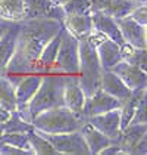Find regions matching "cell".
Returning <instances> with one entry per match:
<instances>
[{
    "instance_id": "4316f807",
    "label": "cell",
    "mask_w": 147,
    "mask_h": 155,
    "mask_svg": "<svg viewBox=\"0 0 147 155\" xmlns=\"http://www.w3.org/2000/svg\"><path fill=\"white\" fill-rule=\"evenodd\" d=\"M28 139H30V143H31V148H33V152L34 154H44V155H58L59 152L56 151V148L52 145V143L40 133L38 130L33 129L28 133Z\"/></svg>"
},
{
    "instance_id": "e0dca14e",
    "label": "cell",
    "mask_w": 147,
    "mask_h": 155,
    "mask_svg": "<svg viewBox=\"0 0 147 155\" xmlns=\"http://www.w3.org/2000/svg\"><path fill=\"white\" fill-rule=\"evenodd\" d=\"M90 15H91V21H93V28L96 31L102 33L103 36H106L110 40H113L119 46L125 45V40H124L122 34H121V30H119L116 21L112 16L100 12V11H91Z\"/></svg>"
},
{
    "instance_id": "1f68e13d",
    "label": "cell",
    "mask_w": 147,
    "mask_h": 155,
    "mask_svg": "<svg viewBox=\"0 0 147 155\" xmlns=\"http://www.w3.org/2000/svg\"><path fill=\"white\" fill-rule=\"evenodd\" d=\"M131 123H147V114H146V96L140 101L138 107L135 109L134 117L131 120Z\"/></svg>"
},
{
    "instance_id": "7a4b0ae2",
    "label": "cell",
    "mask_w": 147,
    "mask_h": 155,
    "mask_svg": "<svg viewBox=\"0 0 147 155\" xmlns=\"http://www.w3.org/2000/svg\"><path fill=\"white\" fill-rule=\"evenodd\" d=\"M66 75L61 72H46L43 75L41 84L38 86L36 95L31 97V101L19 108L18 111L27 121H31L36 115L43 111H47L50 108L65 107L63 104V84Z\"/></svg>"
},
{
    "instance_id": "277c9868",
    "label": "cell",
    "mask_w": 147,
    "mask_h": 155,
    "mask_svg": "<svg viewBox=\"0 0 147 155\" xmlns=\"http://www.w3.org/2000/svg\"><path fill=\"white\" fill-rule=\"evenodd\" d=\"M30 123L34 129L44 133H69L80 130L84 118L66 107H56L40 112Z\"/></svg>"
},
{
    "instance_id": "f1b7e54d",
    "label": "cell",
    "mask_w": 147,
    "mask_h": 155,
    "mask_svg": "<svg viewBox=\"0 0 147 155\" xmlns=\"http://www.w3.org/2000/svg\"><path fill=\"white\" fill-rule=\"evenodd\" d=\"M93 0H69L66 5L62 6L65 15H80V13L91 12Z\"/></svg>"
},
{
    "instance_id": "7402d4cb",
    "label": "cell",
    "mask_w": 147,
    "mask_h": 155,
    "mask_svg": "<svg viewBox=\"0 0 147 155\" xmlns=\"http://www.w3.org/2000/svg\"><path fill=\"white\" fill-rule=\"evenodd\" d=\"M80 133L83 134V137L86 140L90 154H100L106 146H109L112 143L109 137H106L102 131H99L96 127H93L90 123H84L80 129Z\"/></svg>"
},
{
    "instance_id": "4dcf8cb0",
    "label": "cell",
    "mask_w": 147,
    "mask_h": 155,
    "mask_svg": "<svg viewBox=\"0 0 147 155\" xmlns=\"http://www.w3.org/2000/svg\"><path fill=\"white\" fill-rule=\"evenodd\" d=\"M130 16H131L134 21H137L138 24L146 25L147 24V8H146V3L138 5L134 11L130 13Z\"/></svg>"
},
{
    "instance_id": "8992f818",
    "label": "cell",
    "mask_w": 147,
    "mask_h": 155,
    "mask_svg": "<svg viewBox=\"0 0 147 155\" xmlns=\"http://www.w3.org/2000/svg\"><path fill=\"white\" fill-rule=\"evenodd\" d=\"M40 133L56 148V151L59 154H90L87 143L83 134L80 133V130L69 131V133H44V131H40Z\"/></svg>"
},
{
    "instance_id": "83f0119b",
    "label": "cell",
    "mask_w": 147,
    "mask_h": 155,
    "mask_svg": "<svg viewBox=\"0 0 147 155\" xmlns=\"http://www.w3.org/2000/svg\"><path fill=\"white\" fill-rule=\"evenodd\" d=\"M0 143H6V145H11V146H15V148L28 151L30 154H34L33 148H31V143H30V139H28V134L22 133V131L0 133Z\"/></svg>"
},
{
    "instance_id": "ac0fdd59",
    "label": "cell",
    "mask_w": 147,
    "mask_h": 155,
    "mask_svg": "<svg viewBox=\"0 0 147 155\" xmlns=\"http://www.w3.org/2000/svg\"><path fill=\"white\" fill-rule=\"evenodd\" d=\"M18 33H19V22H12L0 36V75H5V71L15 53Z\"/></svg>"
},
{
    "instance_id": "4fadbf2b",
    "label": "cell",
    "mask_w": 147,
    "mask_h": 155,
    "mask_svg": "<svg viewBox=\"0 0 147 155\" xmlns=\"http://www.w3.org/2000/svg\"><path fill=\"white\" fill-rule=\"evenodd\" d=\"M110 71H113L124 83L128 86V89L137 90V89H146L147 86V74L141 68H138L137 65H133L125 59H121L116 65H113L110 68Z\"/></svg>"
},
{
    "instance_id": "5bb4252c",
    "label": "cell",
    "mask_w": 147,
    "mask_h": 155,
    "mask_svg": "<svg viewBox=\"0 0 147 155\" xmlns=\"http://www.w3.org/2000/svg\"><path fill=\"white\" fill-rule=\"evenodd\" d=\"M138 5L141 3L134 0H93L91 11H100L113 19H119L128 16Z\"/></svg>"
},
{
    "instance_id": "6da1fadb",
    "label": "cell",
    "mask_w": 147,
    "mask_h": 155,
    "mask_svg": "<svg viewBox=\"0 0 147 155\" xmlns=\"http://www.w3.org/2000/svg\"><path fill=\"white\" fill-rule=\"evenodd\" d=\"M62 27L58 19H24L19 22L16 49L9 62L5 77L25 75L36 72L41 50Z\"/></svg>"
},
{
    "instance_id": "836d02e7",
    "label": "cell",
    "mask_w": 147,
    "mask_h": 155,
    "mask_svg": "<svg viewBox=\"0 0 147 155\" xmlns=\"http://www.w3.org/2000/svg\"><path fill=\"white\" fill-rule=\"evenodd\" d=\"M50 2H52L53 5H56V6H61V8H62V6H63V5H66L69 0H50Z\"/></svg>"
},
{
    "instance_id": "5b68a950",
    "label": "cell",
    "mask_w": 147,
    "mask_h": 155,
    "mask_svg": "<svg viewBox=\"0 0 147 155\" xmlns=\"http://www.w3.org/2000/svg\"><path fill=\"white\" fill-rule=\"evenodd\" d=\"M80 40L68 33L63 27L61 45L58 49V55L53 64V72H61L65 75H78V64H80Z\"/></svg>"
},
{
    "instance_id": "8fae6325",
    "label": "cell",
    "mask_w": 147,
    "mask_h": 155,
    "mask_svg": "<svg viewBox=\"0 0 147 155\" xmlns=\"http://www.w3.org/2000/svg\"><path fill=\"white\" fill-rule=\"evenodd\" d=\"M119 107H121V101L119 99L108 95L106 92L99 89L91 96L86 97L84 107H83V111H81V117L83 118L84 117L88 118L91 115L102 114V112H106V111H112V109H116Z\"/></svg>"
},
{
    "instance_id": "cb8c5ba5",
    "label": "cell",
    "mask_w": 147,
    "mask_h": 155,
    "mask_svg": "<svg viewBox=\"0 0 147 155\" xmlns=\"http://www.w3.org/2000/svg\"><path fill=\"white\" fill-rule=\"evenodd\" d=\"M0 19L21 22L25 19L24 0H0Z\"/></svg>"
},
{
    "instance_id": "f546056e",
    "label": "cell",
    "mask_w": 147,
    "mask_h": 155,
    "mask_svg": "<svg viewBox=\"0 0 147 155\" xmlns=\"http://www.w3.org/2000/svg\"><path fill=\"white\" fill-rule=\"evenodd\" d=\"M124 59L133 65H137L138 68H141L143 71L147 70V65H146V49H137L134 48Z\"/></svg>"
},
{
    "instance_id": "d6986e66",
    "label": "cell",
    "mask_w": 147,
    "mask_h": 155,
    "mask_svg": "<svg viewBox=\"0 0 147 155\" xmlns=\"http://www.w3.org/2000/svg\"><path fill=\"white\" fill-rule=\"evenodd\" d=\"M62 25L68 33H71L77 40H86L94 31L93 21L90 13H80V15H65Z\"/></svg>"
},
{
    "instance_id": "9a60e30c",
    "label": "cell",
    "mask_w": 147,
    "mask_h": 155,
    "mask_svg": "<svg viewBox=\"0 0 147 155\" xmlns=\"http://www.w3.org/2000/svg\"><path fill=\"white\" fill-rule=\"evenodd\" d=\"M86 102V95L78 83L77 75H66L63 84V104L68 109L81 115V111Z\"/></svg>"
},
{
    "instance_id": "ba28073f",
    "label": "cell",
    "mask_w": 147,
    "mask_h": 155,
    "mask_svg": "<svg viewBox=\"0 0 147 155\" xmlns=\"http://www.w3.org/2000/svg\"><path fill=\"white\" fill-rule=\"evenodd\" d=\"M146 123H130L116 140L124 154H146Z\"/></svg>"
},
{
    "instance_id": "30bf717a",
    "label": "cell",
    "mask_w": 147,
    "mask_h": 155,
    "mask_svg": "<svg viewBox=\"0 0 147 155\" xmlns=\"http://www.w3.org/2000/svg\"><path fill=\"white\" fill-rule=\"evenodd\" d=\"M25 19H58L63 21L65 12L50 0H24Z\"/></svg>"
},
{
    "instance_id": "2e32d148",
    "label": "cell",
    "mask_w": 147,
    "mask_h": 155,
    "mask_svg": "<svg viewBox=\"0 0 147 155\" xmlns=\"http://www.w3.org/2000/svg\"><path fill=\"white\" fill-rule=\"evenodd\" d=\"M43 75L44 74L41 72H30L18 80V83L15 86V97L18 102V109L25 107L31 101V97L36 95L38 86L41 84Z\"/></svg>"
},
{
    "instance_id": "9c48e42d",
    "label": "cell",
    "mask_w": 147,
    "mask_h": 155,
    "mask_svg": "<svg viewBox=\"0 0 147 155\" xmlns=\"http://www.w3.org/2000/svg\"><path fill=\"white\" fill-rule=\"evenodd\" d=\"M87 123H90L93 127H96L99 131H102L106 137H109L112 142H116L121 137V114L119 108L106 111L102 114H96L87 118Z\"/></svg>"
},
{
    "instance_id": "52a82bcc",
    "label": "cell",
    "mask_w": 147,
    "mask_h": 155,
    "mask_svg": "<svg viewBox=\"0 0 147 155\" xmlns=\"http://www.w3.org/2000/svg\"><path fill=\"white\" fill-rule=\"evenodd\" d=\"M88 40L94 45L99 61H100V65H102L103 70H110L113 65H116L119 61L122 59L121 46L118 43H115L113 40L108 38L106 36H103L102 33L94 30L88 36Z\"/></svg>"
},
{
    "instance_id": "7c38bea8",
    "label": "cell",
    "mask_w": 147,
    "mask_h": 155,
    "mask_svg": "<svg viewBox=\"0 0 147 155\" xmlns=\"http://www.w3.org/2000/svg\"><path fill=\"white\" fill-rule=\"evenodd\" d=\"M116 24L121 30L125 43L131 45L133 48L137 49H146L147 48V31L146 25L138 24L137 21H134L130 15L124 16L119 19H115Z\"/></svg>"
},
{
    "instance_id": "ffe728a7",
    "label": "cell",
    "mask_w": 147,
    "mask_h": 155,
    "mask_svg": "<svg viewBox=\"0 0 147 155\" xmlns=\"http://www.w3.org/2000/svg\"><path fill=\"white\" fill-rule=\"evenodd\" d=\"M62 33H63V27L50 38L49 43H47V45L44 46V49L41 50L40 58L37 61L36 72H41V74L52 72V70H53V64H55L56 55H58V49H59V45H61Z\"/></svg>"
},
{
    "instance_id": "3957f363",
    "label": "cell",
    "mask_w": 147,
    "mask_h": 155,
    "mask_svg": "<svg viewBox=\"0 0 147 155\" xmlns=\"http://www.w3.org/2000/svg\"><path fill=\"white\" fill-rule=\"evenodd\" d=\"M80 64H78V83L81 86L86 97L91 96L96 90L100 89L102 72L103 68L100 65L97 52L94 45L86 38L80 40Z\"/></svg>"
},
{
    "instance_id": "484cf974",
    "label": "cell",
    "mask_w": 147,
    "mask_h": 155,
    "mask_svg": "<svg viewBox=\"0 0 147 155\" xmlns=\"http://www.w3.org/2000/svg\"><path fill=\"white\" fill-rule=\"evenodd\" d=\"M33 124L30 121L21 115V112L16 109V111H12L9 114L8 120L5 123H2V129H0V133H12V131H22V133H28L30 130H33Z\"/></svg>"
},
{
    "instance_id": "d4e9b609",
    "label": "cell",
    "mask_w": 147,
    "mask_h": 155,
    "mask_svg": "<svg viewBox=\"0 0 147 155\" xmlns=\"http://www.w3.org/2000/svg\"><path fill=\"white\" fill-rule=\"evenodd\" d=\"M0 107L9 112L18 109V102L15 97V86L5 75H0Z\"/></svg>"
},
{
    "instance_id": "d6a6232c",
    "label": "cell",
    "mask_w": 147,
    "mask_h": 155,
    "mask_svg": "<svg viewBox=\"0 0 147 155\" xmlns=\"http://www.w3.org/2000/svg\"><path fill=\"white\" fill-rule=\"evenodd\" d=\"M12 24V22H8V21H3V19H0V36L6 31V28L9 27V25Z\"/></svg>"
},
{
    "instance_id": "e575fe53",
    "label": "cell",
    "mask_w": 147,
    "mask_h": 155,
    "mask_svg": "<svg viewBox=\"0 0 147 155\" xmlns=\"http://www.w3.org/2000/svg\"><path fill=\"white\" fill-rule=\"evenodd\" d=\"M134 2H138V3H146V0H134Z\"/></svg>"
},
{
    "instance_id": "603a6c76",
    "label": "cell",
    "mask_w": 147,
    "mask_h": 155,
    "mask_svg": "<svg viewBox=\"0 0 147 155\" xmlns=\"http://www.w3.org/2000/svg\"><path fill=\"white\" fill-rule=\"evenodd\" d=\"M146 96V89H137L133 90L128 97H125L124 101H121V107H119V114H121V129H125L131 120L134 117V112L140 101Z\"/></svg>"
},
{
    "instance_id": "44dd1931",
    "label": "cell",
    "mask_w": 147,
    "mask_h": 155,
    "mask_svg": "<svg viewBox=\"0 0 147 155\" xmlns=\"http://www.w3.org/2000/svg\"><path fill=\"white\" fill-rule=\"evenodd\" d=\"M100 89L103 92H106L108 95L119 99V101H124L125 97H128L130 93L133 92L131 89H128V86L124 83L115 72L110 71V70H103V72H102Z\"/></svg>"
}]
</instances>
